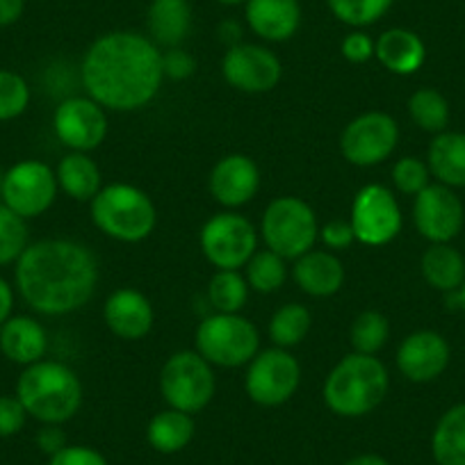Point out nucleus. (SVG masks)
Here are the masks:
<instances>
[{
    "label": "nucleus",
    "mask_w": 465,
    "mask_h": 465,
    "mask_svg": "<svg viewBox=\"0 0 465 465\" xmlns=\"http://www.w3.org/2000/svg\"><path fill=\"white\" fill-rule=\"evenodd\" d=\"M25 420H28V411L24 409L19 397H0V438L16 436L25 427Z\"/></svg>",
    "instance_id": "obj_39"
},
{
    "label": "nucleus",
    "mask_w": 465,
    "mask_h": 465,
    "mask_svg": "<svg viewBox=\"0 0 465 465\" xmlns=\"http://www.w3.org/2000/svg\"><path fill=\"white\" fill-rule=\"evenodd\" d=\"M292 279L308 297H333L344 285V265L333 252L311 249L294 261Z\"/></svg>",
    "instance_id": "obj_21"
},
{
    "label": "nucleus",
    "mask_w": 465,
    "mask_h": 465,
    "mask_svg": "<svg viewBox=\"0 0 465 465\" xmlns=\"http://www.w3.org/2000/svg\"><path fill=\"white\" fill-rule=\"evenodd\" d=\"M30 87L15 71H0V122H12L25 112Z\"/></svg>",
    "instance_id": "obj_37"
},
{
    "label": "nucleus",
    "mask_w": 465,
    "mask_h": 465,
    "mask_svg": "<svg viewBox=\"0 0 465 465\" xmlns=\"http://www.w3.org/2000/svg\"><path fill=\"white\" fill-rule=\"evenodd\" d=\"M66 445H69V442H66V433L64 429H62V424H44L42 431L37 433V447L48 456V459L55 456L57 451L64 450Z\"/></svg>",
    "instance_id": "obj_44"
},
{
    "label": "nucleus",
    "mask_w": 465,
    "mask_h": 465,
    "mask_svg": "<svg viewBox=\"0 0 465 465\" xmlns=\"http://www.w3.org/2000/svg\"><path fill=\"white\" fill-rule=\"evenodd\" d=\"M3 181H5V173L0 172V196H3Z\"/></svg>",
    "instance_id": "obj_51"
},
{
    "label": "nucleus",
    "mask_w": 465,
    "mask_h": 465,
    "mask_svg": "<svg viewBox=\"0 0 465 465\" xmlns=\"http://www.w3.org/2000/svg\"><path fill=\"white\" fill-rule=\"evenodd\" d=\"M12 306H15V292L10 283L0 276V326L12 317Z\"/></svg>",
    "instance_id": "obj_46"
},
{
    "label": "nucleus",
    "mask_w": 465,
    "mask_h": 465,
    "mask_svg": "<svg viewBox=\"0 0 465 465\" xmlns=\"http://www.w3.org/2000/svg\"><path fill=\"white\" fill-rule=\"evenodd\" d=\"M420 267L424 281L440 292H456L465 281L463 256L450 244H431L424 252Z\"/></svg>",
    "instance_id": "obj_28"
},
{
    "label": "nucleus",
    "mask_w": 465,
    "mask_h": 465,
    "mask_svg": "<svg viewBox=\"0 0 465 465\" xmlns=\"http://www.w3.org/2000/svg\"><path fill=\"white\" fill-rule=\"evenodd\" d=\"M84 388L78 374L57 361H37L21 372L16 397L30 418L42 424H64L83 406Z\"/></svg>",
    "instance_id": "obj_3"
},
{
    "label": "nucleus",
    "mask_w": 465,
    "mask_h": 465,
    "mask_svg": "<svg viewBox=\"0 0 465 465\" xmlns=\"http://www.w3.org/2000/svg\"><path fill=\"white\" fill-rule=\"evenodd\" d=\"M57 176L46 163L24 160L5 173L3 205L24 219H35L46 213L57 199Z\"/></svg>",
    "instance_id": "obj_13"
},
{
    "label": "nucleus",
    "mask_w": 465,
    "mask_h": 465,
    "mask_svg": "<svg viewBox=\"0 0 465 465\" xmlns=\"http://www.w3.org/2000/svg\"><path fill=\"white\" fill-rule=\"evenodd\" d=\"M261 238L270 252L285 261H297L320 238L315 210L299 196H279L262 213Z\"/></svg>",
    "instance_id": "obj_7"
},
{
    "label": "nucleus",
    "mask_w": 465,
    "mask_h": 465,
    "mask_svg": "<svg viewBox=\"0 0 465 465\" xmlns=\"http://www.w3.org/2000/svg\"><path fill=\"white\" fill-rule=\"evenodd\" d=\"M450 365V344L436 331H415L397 349V368L409 381L429 383Z\"/></svg>",
    "instance_id": "obj_17"
},
{
    "label": "nucleus",
    "mask_w": 465,
    "mask_h": 465,
    "mask_svg": "<svg viewBox=\"0 0 465 465\" xmlns=\"http://www.w3.org/2000/svg\"><path fill=\"white\" fill-rule=\"evenodd\" d=\"M196 71V60L181 46L167 48L163 53V74L169 80H187Z\"/></svg>",
    "instance_id": "obj_40"
},
{
    "label": "nucleus",
    "mask_w": 465,
    "mask_h": 465,
    "mask_svg": "<svg viewBox=\"0 0 465 465\" xmlns=\"http://www.w3.org/2000/svg\"><path fill=\"white\" fill-rule=\"evenodd\" d=\"M25 0H0V28L15 25L24 16Z\"/></svg>",
    "instance_id": "obj_45"
},
{
    "label": "nucleus",
    "mask_w": 465,
    "mask_h": 465,
    "mask_svg": "<svg viewBox=\"0 0 465 465\" xmlns=\"http://www.w3.org/2000/svg\"><path fill=\"white\" fill-rule=\"evenodd\" d=\"M217 3H222V5H244L247 0H217Z\"/></svg>",
    "instance_id": "obj_50"
},
{
    "label": "nucleus",
    "mask_w": 465,
    "mask_h": 465,
    "mask_svg": "<svg viewBox=\"0 0 465 465\" xmlns=\"http://www.w3.org/2000/svg\"><path fill=\"white\" fill-rule=\"evenodd\" d=\"M415 228L431 244H450L463 228V203L447 185H427L413 203Z\"/></svg>",
    "instance_id": "obj_16"
},
{
    "label": "nucleus",
    "mask_w": 465,
    "mask_h": 465,
    "mask_svg": "<svg viewBox=\"0 0 465 465\" xmlns=\"http://www.w3.org/2000/svg\"><path fill=\"white\" fill-rule=\"evenodd\" d=\"M401 208L397 196L386 185L370 183L361 187L351 203L349 223L354 235L365 247H386L401 231Z\"/></svg>",
    "instance_id": "obj_12"
},
{
    "label": "nucleus",
    "mask_w": 465,
    "mask_h": 465,
    "mask_svg": "<svg viewBox=\"0 0 465 465\" xmlns=\"http://www.w3.org/2000/svg\"><path fill=\"white\" fill-rule=\"evenodd\" d=\"M340 24L349 28H368L388 15L395 0H326Z\"/></svg>",
    "instance_id": "obj_35"
},
{
    "label": "nucleus",
    "mask_w": 465,
    "mask_h": 465,
    "mask_svg": "<svg viewBox=\"0 0 465 465\" xmlns=\"http://www.w3.org/2000/svg\"><path fill=\"white\" fill-rule=\"evenodd\" d=\"M374 57L391 74L411 75L424 64L427 48L413 30L391 28L374 42Z\"/></svg>",
    "instance_id": "obj_23"
},
{
    "label": "nucleus",
    "mask_w": 465,
    "mask_h": 465,
    "mask_svg": "<svg viewBox=\"0 0 465 465\" xmlns=\"http://www.w3.org/2000/svg\"><path fill=\"white\" fill-rule=\"evenodd\" d=\"M450 306L460 308V311L465 312V281H463V285L456 290V292H450Z\"/></svg>",
    "instance_id": "obj_49"
},
{
    "label": "nucleus",
    "mask_w": 465,
    "mask_h": 465,
    "mask_svg": "<svg viewBox=\"0 0 465 465\" xmlns=\"http://www.w3.org/2000/svg\"><path fill=\"white\" fill-rule=\"evenodd\" d=\"M429 172L447 187H465V135L438 133L429 144Z\"/></svg>",
    "instance_id": "obj_26"
},
{
    "label": "nucleus",
    "mask_w": 465,
    "mask_h": 465,
    "mask_svg": "<svg viewBox=\"0 0 465 465\" xmlns=\"http://www.w3.org/2000/svg\"><path fill=\"white\" fill-rule=\"evenodd\" d=\"M312 315L303 303H285L272 315L270 320V338L274 347L292 349L302 344L311 331Z\"/></svg>",
    "instance_id": "obj_31"
},
{
    "label": "nucleus",
    "mask_w": 465,
    "mask_h": 465,
    "mask_svg": "<svg viewBox=\"0 0 465 465\" xmlns=\"http://www.w3.org/2000/svg\"><path fill=\"white\" fill-rule=\"evenodd\" d=\"M409 114L415 126L438 135V133H445L450 124V103L436 89H418L409 98Z\"/></svg>",
    "instance_id": "obj_34"
},
{
    "label": "nucleus",
    "mask_w": 465,
    "mask_h": 465,
    "mask_svg": "<svg viewBox=\"0 0 465 465\" xmlns=\"http://www.w3.org/2000/svg\"><path fill=\"white\" fill-rule=\"evenodd\" d=\"M340 51H342L344 60L351 62V64H363L370 57H374V39L370 35L356 30V33H349L342 39Z\"/></svg>",
    "instance_id": "obj_43"
},
{
    "label": "nucleus",
    "mask_w": 465,
    "mask_h": 465,
    "mask_svg": "<svg viewBox=\"0 0 465 465\" xmlns=\"http://www.w3.org/2000/svg\"><path fill=\"white\" fill-rule=\"evenodd\" d=\"M244 279H247L249 288L253 292H279L285 285V281H288V261L283 256H279V253L270 252V249L256 252L252 256V261L244 265Z\"/></svg>",
    "instance_id": "obj_30"
},
{
    "label": "nucleus",
    "mask_w": 465,
    "mask_h": 465,
    "mask_svg": "<svg viewBox=\"0 0 465 465\" xmlns=\"http://www.w3.org/2000/svg\"><path fill=\"white\" fill-rule=\"evenodd\" d=\"M249 290L238 270H217L208 283V302L214 312H240L247 306Z\"/></svg>",
    "instance_id": "obj_32"
},
{
    "label": "nucleus",
    "mask_w": 465,
    "mask_h": 465,
    "mask_svg": "<svg viewBox=\"0 0 465 465\" xmlns=\"http://www.w3.org/2000/svg\"><path fill=\"white\" fill-rule=\"evenodd\" d=\"M196 433L194 418L190 413H183L176 409H164L151 418L146 427L149 445L160 454H176L185 450Z\"/></svg>",
    "instance_id": "obj_27"
},
{
    "label": "nucleus",
    "mask_w": 465,
    "mask_h": 465,
    "mask_svg": "<svg viewBox=\"0 0 465 465\" xmlns=\"http://www.w3.org/2000/svg\"><path fill=\"white\" fill-rule=\"evenodd\" d=\"M320 238L329 252H342V249L351 247L356 242L354 228L349 222H342V219H333V222L324 223L320 228Z\"/></svg>",
    "instance_id": "obj_42"
},
{
    "label": "nucleus",
    "mask_w": 465,
    "mask_h": 465,
    "mask_svg": "<svg viewBox=\"0 0 465 465\" xmlns=\"http://www.w3.org/2000/svg\"><path fill=\"white\" fill-rule=\"evenodd\" d=\"M53 131L66 149L89 153L98 149L107 137L105 107L89 96L66 98L55 107Z\"/></svg>",
    "instance_id": "obj_15"
},
{
    "label": "nucleus",
    "mask_w": 465,
    "mask_h": 465,
    "mask_svg": "<svg viewBox=\"0 0 465 465\" xmlns=\"http://www.w3.org/2000/svg\"><path fill=\"white\" fill-rule=\"evenodd\" d=\"M388 338H391V322L383 312L363 311L351 322L349 340H351L356 354L377 356L386 347Z\"/></svg>",
    "instance_id": "obj_33"
},
{
    "label": "nucleus",
    "mask_w": 465,
    "mask_h": 465,
    "mask_svg": "<svg viewBox=\"0 0 465 465\" xmlns=\"http://www.w3.org/2000/svg\"><path fill=\"white\" fill-rule=\"evenodd\" d=\"M391 377L377 356L351 354L335 363L324 381V404L340 418H363L386 400Z\"/></svg>",
    "instance_id": "obj_4"
},
{
    "label": "nucleus",
    "mask_w": 465,
    "mask_h": 465,
    "mask_svg": "<svg viewBox=\"0 0 465 465\" xmlns=\"http://www.w3.org/2000/svg\"><path fill=\"white\" fill-rule=\"evenodd\" d=\"M25 249H28V223L7 205H0V267L19 261Z\"/></svg>",
    "instance_id": "obj_36"
},
{
    "label": "nucleus",
    "mask_w": 465,
    "mask_h": 465,
    "mask_svg": "<svg viewBox=\"0 0 465 465\" xmlns=\"http://www.w3.org/2000/svg\"><path fill=\"white\" fill-rule=\"evenodd\" d=\"M438 465H465V404H456L438 420L431 436Z\"/></svg>",
    "instance_id": "obj_29"
},
{
    "label": "nucleus",
    "mask_w": 465,
    "mask_h": 465,
    "mask_svg": "<svg viewBox=\"0 0 465 465\" xmlns=\"http://www.w3.org/2000/svg\"><path fill=\"white\" fill-rule=\"evenodd\" d=\"M160 392L169 409L183 413H199L213 401L217 392L214 368L199 351H176L164 361L160 370Z\"/></svg>",
    "instance_id": "obj_8"
},
{
    "label": "nucleus",
    "mask_w": 465,
    "mask_h": 465,
    "mask_svg": "<svg viewBox=\"0 0 465 465\" xmlns=\"http://www.w3.org/2000/svg\"><path fill=\"white\" fill-rule=\"evenodd\" d=\"M261 169L249 155L231 153L219 160L208 178L213 199L223 208H240L258 194Z\"/></svg>",
    "instance_id": "obj_18"
},
{
    "label": "nucleus",
    "mask_w": 465,
    "mask_h": 465,
    "mask_svg": "<svg viewBox=\"0 0 465 465\" xmlns=\"http://www.w3.org/2000/svg\"><path fill=\"white\" fill-rule=\"evenodd\" d=\"M223 80L244 94L272 92L281 83V60L261 44H235L228 46L222 60Z\"/></svg>",
    "instance_id": "obj_14"
},
{
    "label": "nucleus",
    "mask_w": 465,
    "mask_h": 465,
    "mask_svg": "<svg viewBox=\"0 0 465 465\" xmlns=\"http://www.w3.org/2000/svg\"><path fill=\"white\" fill-rule=\"evenodd\" d=\"M429 164L422 163L420 158H406L397 160L395 167H392V185L401 192V194L418 196L424 187L429 185Z\"/></svg>",
    "instance_id": "obj_38"
},
{
    "label": "nucleus",
    "mask_w": 465,
    "mask_h": 465,
    "mask_svg": "<svg viewBox=\"0 0 465 465\" xmlns=\"http://www.w3.org/2000/svg\"><path fill=\"white\" fill-rule=\"evenodd\" d=\"M16 288L35 312L69 315L96 292L98 261L74 240H42L28 244L16 261Z\"/></svg>",
    "instance_id": "obj_2"
},
{
    "label": "nucleus",
    "mask_w": 465,
    "mask_h": 465,
    "mask_svg": "<svg viewBox=\"0 0 465 465\" xmlns=\"http://www.w3.org/2000/svg\"><path fill=\"white\" fill-rule=\"evenodd\" d=\"M219 33H222V39L228 44V46H235V44H240V37H242V28H240L235 21H223L222 28H219Z\"/></svg>",
    "instance_id": "obj_47"
},
{
    "label": "nucleus",
    "mask_w": 465,
    "mask_h": 465,
    "mask_svg": "<svg viewBox=\"0 0 465 465\" xmlns=\"http://www.w3.org/2000/svg\"><path fill=\"white\" fill-rule=\"evenodd\" d=\"M105 326L122 340H142L153 329V303L135 288H119L107 297L103 306Z\"/></svg>",
    "instance_id": "obj_19"
},
{
    "label": "nucleus",
    "mask_w": 465,
    "mask_h": 465,
    "mask_svg": "<svg viewBox=\"0 0 465 465\" xmlns=\"http://www.w3.org/2000/svg\"><path fill=\"white\" fill-rule=\"evenodd\" d=\"M48 465H107L105 456L87 445H66L64 450L51 456Z\"/></svg>",
    "instance_id": "obj_41"
},
{
    "label": "nucleus",
    "mask_w": 465,
    "mask_h": 465,
    "mask_svg": "<svg viewBox=\"0 0 465 465\" xmlns=\"http://www.w3.org/2000/svg\"><path fill=\"white\" fill-rule=\"evenodd\" d=\"M194 344L213 368H244L258 354L261 335L240 312H213L196 329Z\"/></svg>",
    "instance_id": "obj_6"
},
{
    "label": "nucleus",
    "mask_w": 465,
    "mask_h": 465,
    "mask_svg": "<svg viewBox=\"0 0 465 465\" xmlns=\"http://www.w3.org/2000/svg\"><path fill=\"white\" fill-rule=\"evenodd\" d=\"M55 176L60 190L74 201H80V203H87V201L92 203L94 196L103 190L101 169L89 158V153L71 151L69 155L60 160Z\"/></svg>",
    "instance_id": "obj_25"
},
{
    "label": "nucleus",
    "mask_w": 465,
    "mask_h": 465,
    "mask_svg": "<svg viewBox=\"0 0 465 465\" xmlns=\"http://www.w3.org/2000/svg\"><path fill=\"white\" fill-rule=\"evenodd\" d=\"M92 222L116 242L137 244L158 226V210L144 190L128 183L103 185L92 199Z\"/></svg>",
    "instance_id": "obj_5"
},
{
    "label": "nucleus",
    "mask_w": 465,
    "mask_h": 465,
    "mask_svg": "<svg viewBox=\"0 0 465 465\" xmlns=\"http://www.w3.org/2000/svg\"><path fill=\"white\" fill-rule=\"evenodd\" d=\"M244 19L252 33L265 42H288L302 25V3L299 0H247Z\"/></svg>",
    "instance_id": "obj_20"
},
{
    "label": "nucleus",
    "mask_w": 465,
    "mask_h": 465,
    "mask_svg": "<svg viewBox=\"0 0 465 465\" xmlns=\"http://www.w3.org/2000/svg\"><path fill=\"white\" fill-rule=\"evenodd\" d=\"M199 242L214 270H242L258 252V231L244 214L219 213L203 223Z\"/></svg>",
    "instance_id": "obj_9"
},
{
    "label": "nucleus",
    "mask_w": 465,
    "mask_h": 465,
    "mask_svg": "<svg viewBox=\"0 0 465 465\" xmlns=\"http://www.w3.org/2000/svg\"><path fill=\"white\" fill-rule=\"evenodd\" d=\"M344 465H391V463L379 454H361V456H354V459H349Z\"/></svg>",
    "instance_id": "obj_48"
},
{
    "label": "nucleus",
    "mask_w": 465,
    "mask_h": 465,
    "mask_svg": "<svg viewBox=\"0 0 465 465\" xmlns=\"http://www.w3.org/2000/svg\"><path fill=\"white\" fill-rule=\"evenodd\" d=\"M0 351L16 365H33L44 361L48 351V333L37 320L28 315L10 317L0 326Z\"/></svg>",
    "instance_id": "obj_22"
},
{
    "label": "nucleus",
    "mask_w": 465,
    "mask_h": 465,
    "mask_svg": "<svg viewBox=\"0 0 465 465\" xmlns=\"http://www.w3.org/2000/svg\"><path fill=\"white\" fill-rule=\"evenodd\" d=\"M146 21H149L151 42L155 46H181L192 30L190 0H151Z\"/></svg>",
    "instance_id": "obj_24"
},
{
    "label": "nucleus",
    "mask_w": 465,
    "mask_h": 465,
    "mask_svg": "<svg viewBox=\"0 0 465 465\" xmlns=\"http://www.w3.org/2000/svg\"><path fill=\"white\" fill-rule=\"evenodd\" d=\"M302 383V365L290 354V349L272 347L258 351L247 365L244 392L249 400L265 409L285 404L292 400Z\"/></svg>",
    "instance_id": "obj_10"
},
{
    "label": "nucleus",
    "mask_w": 465,
    "mask_h": 465,
    "mask_svg": "<svg viewBox=\"0 0 465 465\" xmlns=\"http://www.w3.org/2000/svg\"><path fill=\"white\" fill-rule=\"evenodd\" d=\"M80 74L87 96L105 110H140L163 87V53L151 37L133 30H114L87 48Z\"/></svg>",
    "instance_id": "obj_1"
},
{
    "label": "nucleus",
    "mask_w": 465,
    "mask_h": 465,
    "mask_svg": "<svg viewBox=\"0 0 465 465\" xmlns=\"http://www.w3.org/2000/svg\"><path fill=\"white\" fill-rule=\"evenodd\" d=\"M400 126L388 112H365L344 126L340 135L342 158L354 167H377L395 153Z\"/></svg>",
    "instance_id": "obj_11"
}]
</instances>
